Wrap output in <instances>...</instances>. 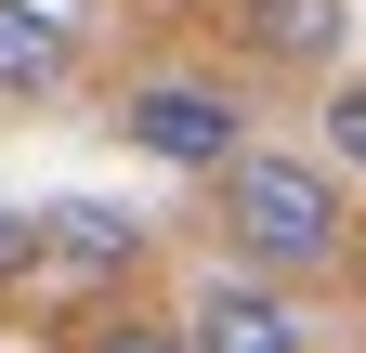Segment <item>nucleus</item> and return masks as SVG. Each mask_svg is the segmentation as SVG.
<instances>
[{"label": "nucleus", "mask_w": 366, "mask_h": 353, "mask_svg": "<svg viewBox=\"0 0 366 353\" xmlns=\"http://www.w3.org/2000/svg\"><path fill=\"white\" fill-rule=\"evenodd\" d=\"M209 184H222V249H236L249 275H274V288L327 275V262L353 249V223H340V170H327V157L236 144V157L209 170Z\"/></svg>", "instance_id": "1"}, {"label": "nucleus", "mask_w": 366, "mask_h": 353, "mask_svg": "<svg viewBox=\"0 0 366 353\" xmlns=\"http://www.w3.org/2000/svg\"><path fill=\"white\" fill-rule=\"evenodd\" d=\"M118 131H131L157 170H222V157L249 144V105L222 92V79H183V66H170V79H131V92H118Z\"/></svg>", "instance_id": "2"}, {"label": "nucleus", "mask_w": 366, "mask_h": 353, "mask_svg": "<svg viewBox=\"0 0 366 353\" xmlns=\"http://www.w3.org/2000/svg\"><path fill=\"white\" fill-rule=\"evenodd\" d=\"M183 340H197V353H301V314H288L274 275L236 262V275H209L197 301H183Z\"/></svg>", "instance_id": "3"}, {"label": "nucleus", "mask_w": 366, "mask_h": 353, "mask_svg": "<svg viewBox=\"0 0 366 353\" xmlns=\"http://www.w3.org/2000/svg\"><path fill=\"white\" fill-rule=\"evenodd\" d=\"M39 249H53V275L118 288L131 262H144V223H131V209H105V197H66V209H39Z\"/></svg>", "instance_id": "4"}, {"label": "nucleus", "mask_w": 366, "mask_h": 353, "mask_svg": "<svg viewBox=\"0 0 366 353\" xmlns=\"http://www.w3.org/2000/svg\"><path fill=\"white\" fill-rule=\"evenodd\" d=\"M79 79V26L39 14V0H0V105L14 92H66Z\"/></svg>", "instance_id": "5"}, {"label": "nucleus", "mask_w": 366, "mask_h": 353, "mask_svg": "<svg viewBox=\"0 0 366 353\" xmlns=\"http://www.w3.org/2000/svg\"><path fill=\"white\" fill-rule=\"evenodd\" d=\"M340 26H353L340 0H236V39H249L262 66H327Z\"/></svg>", "instance_id": "6"}, {"label": "nucleus", "mask_w": 366, "mask_h": 353, "mask_svg": "<svg viewBox=\"0 0 366 353\" xmlns=\"http://www.w3.org/2000/svg\"><path fill=\"white\" fill-rule=\"evenodd\" d=\"M79 353H197V340H183V314H131V301H118V314L79 327Z\"/></svg>", "instance_id": "7"}, {"label": "nucleus", "mask_w": 366, "mask_h": 353, "mask_svg": "<svg viewBox=\"0 0 366 353\" xmlns=\"http://www.w3.org/2000/svg\"><path fill=\"white\" fill-rule=\"evenodd\" d=\"M327 157L366 184V79H340V92H327Z\"/></svg>", "instance_id": "8"}, {"label": "nucleus", "mask_w": 366, "mask_h": 353, "mask_svg": "<svg viewBox=\"0 0 366 353\" xmlns=\"http://www.w3.org/2000/svg\"><path fill=\"white\" fill-rule=\"evenodd\" d=\"M39 262H53V249H39V209H0V288L39 275Z\"/></svg>", "instance_id": "9"}]
</instances>
